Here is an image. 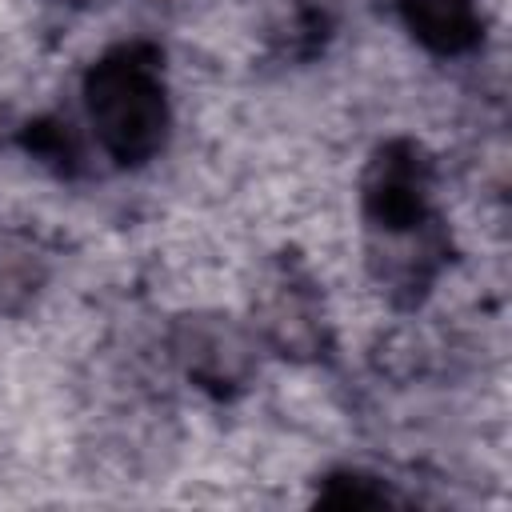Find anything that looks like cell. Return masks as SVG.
Wrapping results in <instances>:
<instances>
[{
	"label": "cell",
	"instance_id": "1",
	"mask_svg": "<svg viewBox=\"0 0 512 512\" xmlns=\"http://www.w3.org/2000/svg\"><path fill=\"white\" fill-rule=\"evenodd\" d=\"M92 120L116 156H144L164 124L160 88L148 64H136L132 56L100 64L92 76Z\"/></svg>",
	"mask_w": 512,
	"mask_h": 512
},
{
	"label": "cell",
	"instance_id": "2",
	"mask_svg": "<svg viewBox=\"0 0 512 512\" xmlns=\"http://www.w3.org/2000/svg\"><path fill=\"white\" fill-rule=\"evenodd\" d=\"M412 28L436 48H460L472 40L468 0H404Z\"/></svg>",
	"mask_w": 512,
	"mask_h": 512
}]
</instances>
